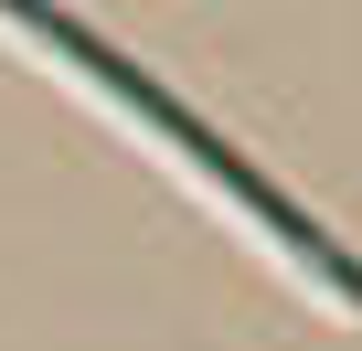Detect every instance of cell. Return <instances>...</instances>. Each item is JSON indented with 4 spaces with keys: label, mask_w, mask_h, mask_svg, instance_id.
Masks as SVG:
<instances>
[{
    "label": "cell",
    "mask_w": 362,
    "mask_h": 351,
    "mask_svg": "<svg viewBox=\"0 0 362 351\" xmlns=\"http://www.w3.org/2000/svg\"><path fill=\"white\" fill-rule=\"evenodd\" d=\"M0 22H11V32H33L54 64H75V75H86L107 107H128V128H149L160 149H181V160H192L203 182H214V192H224V203H235V213H245V224H256V234H267V245L298 266V277H320L341 309H362V266H351V256H341V245H330V234H320V224H309V213H298V203L267 182V170H245V160H235V149H224V138L192 117V107H181L170 85H149L128 54H107V43H96L86 22H64V11H0Z\"/></svg>",
    "instance_id": "6da1fadb"
}]
</instances>
